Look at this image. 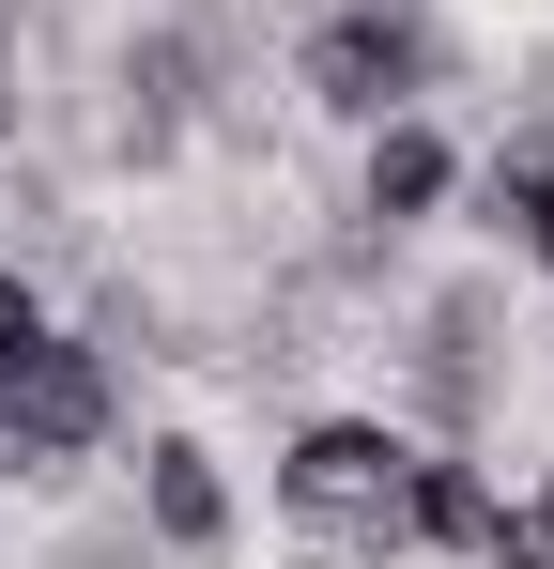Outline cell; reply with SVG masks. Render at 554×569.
<instances>
[{
  "label": "cell",
  "instance_id": "cell-1",
  "mask_svg": "<svg viewBox=\"0 0 554 569\" xmlns=\"http://www.w3.org/2000/svg\"><path fill=\"white\" fill-rule=\"evenodd\" d=\"M277 508L324 569H400L416 555V431L400 416H308L277 447Z\"/></svg>",
  "mask_w": 554,
  "mask_h": 569
},
{
  "label": "cell",
  "instance_id": "cell-2",
  "mask_svg": "<svg viewBox=\"0 0 554 569\" xmlns=\"http://www.w3.org/2000/svg\"><path fill=\"white\" fill-rule=\"evenodd\" d=\"M432 62H447V47H432L416 0H324V16L293 31V93L324 108V123H355V139L385 108H432Z\"/></svg>",
  "mask_w": 554,
  "mask_h": 569
},
{
  "label": "cell",
  "instance_id": "cell-3",
  "mask_svg": "<svg viewBox=\"0 0 554 569\" xmlns=\"http://www.w3.org/2000/svg\"><path fill=\"white\" fill-rule=\"evenodd\" d=\"M108 431H123V370L92 355L78 323H47V339L0 370V447H16V477H78V462H108Z\"/></svg>",
  "mask_w": 554,
  "mask_h": 569
},
{
  "label": "cell",
  "instance_id": "cell-4",
  "mask_svg": "<svg viewBox=\"0 0 554 569\" xmlns=\"http://www.w3.org/2000/svg\"><path fill=\"white\" fill-rule=\"evenodd\" d=\"M139 539H155L170 569H216V555H231V477H216L200 431H139Z\"/></svg>",
  "mask_w": 554,
  "mask_h": 569
},
{
  "label": "cell",
  "instance_id": "cell-5",
  "mask_svg": "<svg viewBox=\"0 0 554 569\" xmlns=\"http://www.w3.org/2000/svg\"><path fill=\"white\" fill-rule=\"evenodd\" d=\"M447 186H462L447 123H432V108H385V123H369V154H355V216L400 247V231H432V216H447Z\"/></svg>",
  "mask_w": 554,
  "mask_h": 569
},
{
  "label": "cell",
  "instance_id": "cell-6",
  "mask_svg": "<svg viewBox=\"0 0 554 569\" xmlns=\"http://www.w3.org/2000/svg\"><path fill=\"white\" fill-rule=\"evenodd\" d=\"M477 216H493V231H508V247L554 278V123H524V139L477 170Z\"/></svg>",
  "mask_w": 554,
  "mask_h": 569
},
{
  "label": "cell",
  "instance_id": "cell-7",
  "mask_svg": "<svg viewBox=\"0 0 554 569\" xmlns=\"http://www.w3.org/2000/svg\"><path fill=\"white\" fill-rule=\"evenodd\" d=\"M493 477H477V447H416V555H477L493 539Z\"/></svg>",
  "mask_w": 554,
  "mask_h": 569
},
{
  "label": "cell",
  "instance_id": "cell-8",
  "mask_svg": "<svg viewBox=\"0 0 554 569\" xmlns=\"http://www.w3.org/2000/svg\"><path fill=\"white\" fill-rule=\"evenodd\" d=\"M47 323H62V308H47V278H31V262H0V370H16Z\"/></svg>",
  "mask_w": 554,
  "mask_h": 569
},
{
  "label": "cell",
  "instance_id": "cell-9",
  "mask_svg": "<svg viewBox=\"0 0 554 569\" xmlns=\"http://www.w3.org/2000/svg\"><path fill=\"white\" fill-rule=\"evenodd\" d=\"M31 123V0H0V139Z\"/></svg>",
  "mask_w": 554,
  "mask_h": 569
},
{
  "label": "cell",
  "instance_id": "cell-10",
  "mask_svg": "<svg viewBox=\"0 0 554 569\" xmlns=\"http://www.w3.org/2000/svg\"><path fill=\"white\" fill-rule=\"evenodd\" d=\"M0 492H16V447H0Z\"/></svg>",
  "mask_w": 554,
  "mask_h": 569
}]
</instances>
